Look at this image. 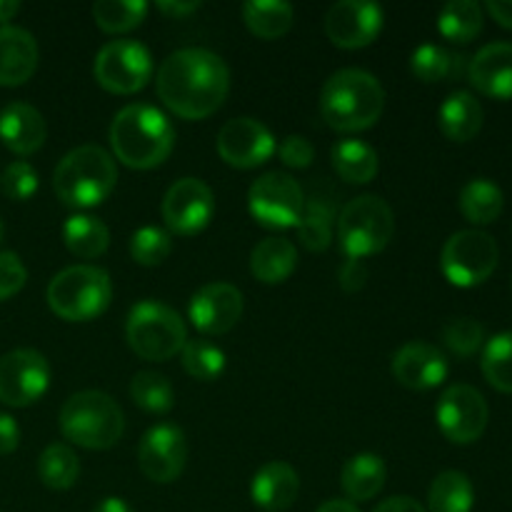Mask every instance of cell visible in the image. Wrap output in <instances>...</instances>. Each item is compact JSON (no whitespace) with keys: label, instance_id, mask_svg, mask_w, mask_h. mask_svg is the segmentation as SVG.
Instances as JSON below:
<instances>
[{"label":"cell","instance_id":"cell-1","mask_svg":"<svg viewBox=\"0 0 512 512\" xmlns=\"http://www.w3.org/2000/svg\"><path fill=\"white\" fill-rule=\"evenodd\" d=\"M155 88L175 115L185 120H203L228 98L230 70L213 50L183 48L160 63Z\"/></svg>","mask_w":512,"mask_h":512},{"label":"cell","instance_id":"cell-2","mask_svg":"<svg viewBox=\"0 0 512 512\" xmlns=\"http://www.w3.org/2000/svg\"><path fill=\"white\" fill-rule=\"evenodd\" d=\"M110 148L128 168H158L173 153L175 128L168 115L155 105H125L110 123Z\"/></svg>","mask_w":512,"mask_h":512},{"label":"cell","instance_id":"cell-3","mask_svg":"<svg viewBox=\"0 0 512 512\" xmlns=\"http://www.w3.org/2000/svg\"><path fill=\"white\" fill-rule=\"evenodd\" d=\"M385 108V90L373 73L343 68L330 75L320 93V113L338 133L373 128Z\"/></svg>","mask_w":512,"mask_h":512},{"label":"cell","instance_id":"cell-4","mask_svg":"<svg viewBox=\"0 0 512 512\" xmlns=\"http://www.w3.org/2000/svg\"><path fill=\"white\" fill-rule=\"evenodd\" d=\"M118 165L100 145H80L70 150L53 173V190L70 208H95L115 190Z\"/></svg>","mask_w":512,"mask_h":512},{"label":"cell","instance_id":"cell-5","mask_svg":"<svg viewBox=\"0 0 512 512\" xmlns=\"http://www.w3.org/2000/svg\"><path fill=\"white\" fill-rule=\"evenodd\" d=\"M60 430L78 448L108 450L123 438V408L100 390H83L65 400L60 410Z\"/></svg>","mask_w":512,"mask_h":512},{"label":"cell","instance_id":"cell-6","mask_svg":"<svg viewBox=\"0 0 512 512\" xmlns=\"http://www.w3.org/2000/svg\"><path fill=\"white\" fill-rule=\"evenodd\" d=\"M113 300V283L103 268L73 265L50 280L48 305L68 323H88L103 315Z\"/></svg>","mask_w":512,"mask_h":512},{"label":"cell","instance_id":"cell-7","mask_svg":"<svg viewBox=\"0 0 512 512\" xmlns=\"http://www.w3.org/2000/svg\"><path fill=\"white\" fill-rule=\"evenodd\" d=\"M125 338L138 358L163 363L178 355L188 343L183 318L158 300H140L130 308Z\"/></svg>","mask_w":512,"mask_h":512},{"label":"cell","instance_id":"cell-8","mask_svg":"<svg viewBox=\"0 0 512 512\" xmlns=\"http://www.w3.org/2000/svg\"><path fill=\"white\" fill-rule=\"evenodd\" d=\"M395 233V215L378 195L350 200L338 215V240L345 258L363 260L388 248Z\"/></svg>","mask_w":512,"mask_h":512},{"label":"cell","instance_id":"cell-9","mask_svg":"<svg viewBox=\"0 0 512 512\" xmlns=\"http://www.w3.org/2000/svg\"><path fill=\"white\" fill-rule=\"evenodd\" d=\"M498 243L485 230H460L453 233L440 253V268L455 288L483 285L498 268Z\"/></svg>","mask_w":512,"mask_h":512},{"label":"cell","instance_id":"cell-10","mask_svg":"<svg viewBox=\"0 0 512 512\" xmlns=\"http://www.w3.org/2000/svg\"><path fill=\"white\" fill-rule=\"evenodd\" d=\"M303 208L305 195L300 183L280 170L260 175L248 190V210L263 228H298Z\"/></svg>","mask_w":512,"mask_h":512},{"label":"cell","instance_id":"cell-11","mask_svg":"<svg viewBox=\"0 0 512 512\" xmlns=\"http://www.w3.org/2000/svg\"><path fill=\"white\" fill-rule=\"evenodd\" d=\"M93 73L95 80L110 93H138L153 78V58H150V50L138 40H110L95 55Z\"/></svg>","mask_w":512,"mask_h":512},{"label":"cell","instance_id":"cell-12","mask_svg":"<svg viewBox=\"0 0 512 512\" xmlns=\"http://www.w3.org/2000/svg\"><path fill=\"white\" fill-rule=\"evenodd\" d=\"M438 428L450 443L470 445L483 438L490 410L483 393L473 385H450L438 400Z\"/></svg>","mask_w":512,"mask_h":512},{"label":"cell","instance_id":"cell-13","mask_svg":"<svg viewBox=\"0 0 512 512\" xmlns=\"http://www.w3.org/2000/svg\"><path fill=\"white\" fill-rule=\"evenodd\" d=\"M50 385V365L33 348L10 350L0 358V400L10 408L38 403Z\"/></svg>","mask_w":512,"mask_h":512},{"label":"cell","instance_id":"cell-14","mask_svg":"<svg viewBox=\"0 0 512 512\" xmlns=\"http://www.w3.org/2000/svg\"><path fill=\"white\" fill-rule=\"evenodd\" d=\"M188 460V440L178 425L160 423L143 435L138 445V465L153 483L168 485L180 478Z\"/></svg>","mask_w":512,"mask_h":512},{"label":"cell","instance_id":"cell-15","mask_svg":"<svg viewBox=\"0 0 512 512\" xmlns=\"http://www.w3.org/2000/svg\"><path fill=\"white\" fill-rule=\"evenodd\" d=\"M213 213V190L198 178H180L163 198V220L175 235H198L208 228Z\"/></svg>","mask_w":512,"mask_h":512},{"label":"cell","instance_id":"cell-16","mask_svg":"<svg viewBox=\"0 0 512 512\" xmlns=\"http://www.w3.org/2000/svg\"><path fill=\"white\" fill-rule=\"evenodd\" d=\"M385 13L370 0H340L325 15V33L338 48H365L380 35Z\"/></svg>","mask_w":512,"mask_h":512},{"label":"cell","instance_id":"cell-17","mask_svg":"<svg viewBox=\"0 0 512 512\" xmlns=\"http://www.w3.org/2000/svg\"><path fill=\"white\" fill-rule=\"evenodd\" d=\"M218 153L228 165L240 170L258 168L268 163L275 153V138L255 118H233L220 128L218 133Z\"/></svg>","mask_w":512,"mask_h":512},{"label":"cell","instance_id":"cell-18","mask_svg":"<svg viewBox=\"0 0 512 512\" xmlns=\"http://www.w3.org/2000/svg\"><path fill=\"white\" fill-rule=\"evenodd\" d=\"M243 293L230 283L203 285L190 298V323L203 335H225L243 318Z\"/></svg>","mask_w":512,"mask_h":512},{"label":"cell","instance_id":"cell-19","mask_svg":"<svg viewBox=\"0 0 512 512\" xmlns=\"http://www.w3.org/2000/svg\"><path fill=\"white\" fill-rule=\"evenodd\" d=\"M390 368H393L395 380L410 390L438 388L450 373L448 358H445L443 350L430 343H420V340L403 345L393 355Z\"/></svg>","mask_w":512,"mask_h":512},{"label":"cell","instance_id":"cell-20","mask_svg":"<svg viewBox=\"0 0 512 512\" xmlns=\"http://www.w3.org/2000/svg\"><path fill=\"white\" fill-rule=\"evenodd\" d=\"M468 80L478 93L512 100V43H490L468 63Z\"/></svg>","mask_w":512,"mask_h":512},{"label":"cell","instance_id":"cell-21","mask_svg":"<svg viewBox=\"0 0 512 512\" xmlns=\"http://www.w3.org/2000/svg\"><path fill=\"white\" fill-rule=\"evenodd\" d=\"M38 70V43L33 33L18 25L0 28V85L15 88L33 78Z\"/></svg>","mask_w":512,"mask_h":512},{"label":"cell","instance_id":"cell-22","mask_svg":"<svg viewBox=\"0 0 512 512\" xmlns=\"http://www.w3.org/2000/svg\"><path fill=\"white\" fill-rule=\"evenodd\" d=\"M48 125L38 108L28 103H8L0 110V140L18 155H30L43 148Z\"/></svg>","mask_w":512,"mask_h":512},{"label":"cell","instance_id":"cell-23","mask_svg":"<svg viewBox=\"0 0 512 512\" xmlns=\"http://www.w3.org/2000/svg\"><path fill=\"white\" fill-rule=\"evenodd\" d=\"M300 478L293 465L283 460L263 465L250 480V498L258 508L268 512H283L298 500Z\"/></svg>","mask_w":512,"mask_h":512},{"label":"cell","instance_id":"cell-24","mask_svg":"<svg viewBox=\"0 0 512 512\" xmlns=\"http://www.w3.org/2000/svg\"><path fill=\"white\" fill-rule=\"evenodd\" d=\"M483 105L468 90H455L445 98V103L440 105L438 123L443 130L445 138H450L453 143H468L475 135L483 130Z\"/></svg>","mask_w":512,"mask_h":512},{"label":"cell","instance_id":"cell-25","mask_svg":"<svg viewBox=\"0 0 512 512\" xmlns=\"http://www.w3.org/2000/svg\"><path fill=\"white\" fill-rule=\"evenodd\" d=\"M298 268V250L288 238L260 240L250 255V273L265 285H280Z\"/></svg>","mask_w":512,"mask_h":512},{"label":"cell","instance_id":"cell-26","mask_svg":"<svg viewBox=\"0 0 512 512\" xmlns=\"http://www.w3.org/2000/svg\"><path fill=\"white\" fill-rule=\"evenodd\" d=\"M385 478H388V468H385L383 458L375 453H360L345 463L340 485H343V493L348 495L350 503L353 500L355 503H365V500H373L383 490Z\"/></svg>","mask_w":512,"mask_h":512},{"label":"cell","instance_id":"cell-27","mask_svg":"<svg viewBox=\"0 0 512 512\" xmlns=\"http://www.w3.org/2000/svg\"><path fill=\"white\" fill-rule=\"evenodd\" d=\"M330 158H333V168L345 183L365 185L378 175L380 160L378 150L373 148L365 140L355 138H343L333 145L330 150Z\"/></svg>","mask_w":512,"mask_h":512},{"label":"cell","instance_id":"cell-28","mask_svg":"<svg viewBox=\"0 0 512 512\" xmlns=\"http://www.w3.org/2000/svg\"><path fill=\"white\" fill-rule=\"evenodd\" d=\"M65 248L83 260L100 258L110 245V230L100 218L88 213H75L63 225Z\"/></svg>","mask_w":512,"mask_h":512},{"label":"cell","instance_id":"cell-29","mask_svg":"<svg viewBox=\"0 0 512 512\" xmlns=\"http://www.w3.org/2000/svg\"><path fill=\"white\" fill-rule=\"evenodd\" d=\"M505 208V193L490 178H473L460 190V213L473 225H490Z\"/></svg>","mask_w":512,"mask_h":512},{"label":"cell","instance_id":"cell-30","mask_svg":"<svg viewBox=\"0 0 512 512\" xmlns=\"http://www.w3.org/2000/svg\"><path fill=\"white\" fill-rule=\"evenodd\" d=\"M243 20L253 35L275 40L293 28L295 10L285 0H248L243 5Z\"/></svg>","mask_w":512,"mask_h":512},{"label":"cell","instance_id":"cell-31","mask_svg":"<svg viewBox=\"0 0 512 512\" xmlns=\"http://www.w3.org/2000/svg\"><path fill=\"white\" fill-rule=\"evenodd\" d=\"M475 505V488L470 478L460 470H445L430 483V512H470Z\"/></svg>","mask_w":512,"mask_h":512},{"label":"cell","instance_id":"cell-32","mask_svg":"<svg viewBox=\"0 0 512 512\" xmlns=\"http://www.w3.org/2000/svg\"><path fill=\"white\" fill-rule=\"evenodd\" d=\"M438 30L450 43H473L483 33V8L475 0H450L438 15Z\"/></svg>","mask_w":512,"mask_h":512},{"label":"cell","instance_id":"cell-33","mask_svg":"<svg viewBox=\"0 0 512 512\" xmlns=\"http://www.w3.org/2000/svg\"><path fill=\"white\" fill-rule=\"evenodd\" d=\"M333 225H335V210L320 195H313L305 200L303 215L298 223V238L310 253H323L333 243Z\"/></svg>","mask_w":512,"mask_h":512},{"label":"cell","instance_id":"cell-34","mask_svg":"<svg viewBox=\"0 0 512 512\" xmlns=\"http://www.w3.org/2000/svg\"><path fill=\"white\" fill-rule=\"evenodd\" d=\"M463 55L450 53L448 48L435 43H423L410 55V70L423 83H440V80L458 78Z\"/></svg>","mask_w":512,"mask_h":512},{"label":"cell","instance_id":"cell-35","mask_svg":"<svg viewBox=\"0 0 512 512\" xmlns=\"http://www.w3.org/2000/svg\"><path fill=\"white\" fill-rule=\"evenodd\" d=\"M38 475L45 488L68 490L80 478V458L65 443H53L40 453Z\"/></svg>","mask_w":512,"mask_h":512},{"label":"cell","instance_id":"cell-36","mask_svg":"<svg viewBox=\"0 0 512 512\" xmlns=\"http://www.w3.org/2000/svg\"><path fill=\"white\" fill-rule=\"evenodd\" d=\"M130 398H133L138 408L153 415L170 413L175 405V393L170 380L165 375L153 373V370H143V373H138L130 380Z\"/></svg>","mask_w":512,"mask_h":512},{"label":"cell","instance_id":"cell-37","mask_svg":"<svg viewBox=\"0 0 512 512\" xmlns=\"http://www.w3.org/2000/svg\"><path fill=\"white\" fill-rule=\"evenodd\" d=\"M148 15V3L143 0H98L93 5V18L105 33H128L138 28Z\"/></svg>","mask_w":512,"mask_h":512},{"label":"cell","instance_id":"cell-38","mask_svg":"<svg viewBox=\"0 0 512 512\" xmlns=\"http://www.w3.org/2000/svg\"><path fill=\"white\" fill-rule=\"evenodd\" d=\"M485 380L500 393H512V333H498L485 343L480 360Z\"/></svg>","mask_w":512,"mask_h":512},{"label":"cell","instance_id":"cell-39","mask_svg":"<svg viewBox=\"0 0 512 512\" xmlns=\"http://www.w3.org/2000/svg\"><path fill=\"white\" fill-rule=\"evenodd\" d=\"M180 355H183L185 373L203 383L218 380L225 370V353L218 345L205 343V340H188Z\"/></svg>","mask_w":512,"mask_h":512},{"label":"cell","instance_id":"cell-40","mask_svg":"<svg viewBox=\"0 0 512 512\" xmlns=\"http://www.w3.org/2000/svg\"><path fill=\"white\" fill-rule=\"evenodd\" d=\"M170 250H173L170 233H165L163 228H155V225L135 230L133 238H130V258L145 268H155V265L163 263Z\"/></svg>","mask_w":512,"mask_h":512},{"label":"cell","instance_id":"cell-41","mask_svg":"<svg viewBox=\"0 0 512 512\" xmlns=\"http://www.w3.org/2000/svg\"><path fill=\"white\" fill-rule=\"evenodd\" d=\"M443 343L458 358H470L485 345V328L473 318H453L445 323Z\"/></svg>","mask_w":512,"mask_h":512},{"label":"cell","instance_id":"cell-42","mask_svg":"<svg viewBox=\"0 0 512 512\" xmlns=\"http://www.w3.org/2000/svg\"><path fill=\"white\" fill-rule=\"evenodd\" d=\"M0 183H3V193L10 200H28L38 190V173L25 160H15V163H10L5 168Z\"/></svg>","mask_w":512,"mask_h":512},{"label":"cell","instance_id":"cell-43","mask_svg":"<svg viewBox=\"0 0 512 512\" xmlns=\"http://www.w3.org/2000/svg\"><path fill=\"white\" fill-rule=\"evenodd\" d=\"M25 280H28V270L23 260L15 253H0V303L20 293Z\"/></svg>","mask_w":512,"mask_h":512},{"label":"cell","instance_id":"cell-44","mask_svg":"<svg viewBox=\"0 0 512 512\" xmlns=\"http://www.w3.org/2000/svg\"><path fill=\"white\" fill-rule=\"evenodd\" d=\"M278 155L280 160H283V165L303 170L310 168V163L315 160V148L305 135H288V138L278 145Z\"/></svg>","mask_w":512,"mask_h":512},{"label":"cell","instance_id":"cell-45","mask_svg":"<svg viewBox=\"0 0 512 512\" xmlns=\"http://www.w3.org/2000/svg\"><path fill=\"white\" fill-rule=\"evenodd\" d=\"M365 280H368V268H365L363 260L345 258L343 268H340V288L345 293H358V290H363Z\"/></svg>","mask_w":512,"mask_h":512},{"label":"cell","instance_id":"cell-46","mask_svg":"<svg viewBox=\"0 0 512 512\" xmlns=\"http://www.w3.org/2000/svg\"><path fill=\"white\" fill-rule=\"evenodd\" d=\"M20 445V428L15 418L0 413V455H10Z\"/></svg>","mask_w":512,"mask_h":512},{"label":"cell","instance_id":"cell-47","mask_svg":"<svg viewBox=\"0 0 512 512\" xmlns=\"http://www.w3.org/2000/svg\"><path fill=\"white\" fill-rule=\"evenodd\" d=\"M373 512H428L418 500L408 498V495H395V498L383 500Z\"/></svg>","mask_w":512,"mask_h":512},{"label":"cell","instance_id":"cell-48","mask_svg":"<svg viewBox=\"0 0 512 512\" xmlns=\"http://www.w3.org/2000/svg\"><path fill=\"white\" fill-rule=\"evenodd\" d=\"M485 8H488V13L493 15L495 23L512 30V0H490Z\"/></svg>","mask_w":512,"mask_h":512},{"label":"cell","instance_id":"cell-49","mask_svg":"<svg viewBox=\"0 0 512 512\" xmlns=\"http://www.w3.org/2000/svg\"><path fill=\"white\" fill-rule=\"evenodd\" d=\"M158 8L163 10V13L173 15V18H183V15L188 13H195V10L200 8V3H168V0H163V3H158Z\"/></svg>","mask_w":512,"mask_h":512},{"label":"cell","instance_id":"cell-50","mask_svg":"<svg viewBox=\"0 0 512 512\" xmlns=\"http://www.w3.org/2000/svg\"><path fill=\"white\" fill-rule=\"evenodd\" d=\"M93 512H135L123 498H103L95 505Z\"/></svg>","mask_w":512,"mask_h":512},{"label":"cell","instance_id":"cell-51","mask_svg":"<svg viewBox=\"0 0 512 512\" xmlns=\"http://www.w3.org/2000/svg\"><path fill=\"white\" fill-rule=\"evenodd\" d=\"M315 512H360L355 508V503H350V500H328V503L320 505Z\"/></svg>","mask_w":512,"mask_h":512},{"label":"cell","instance_id":"cell-52","mask_svg":"<svg viewBox=\"0 0 512 512\" xmlns=\"http://www.w3.org/2000/svg\"><path fill=\"white\" fill-rule=\"evenodd\" d=\"M18 10H20L18 0H0V23H8Z\"/></svg>","mask_w":512,"mask_h":512},{"label":"cell","instance_id":"cell-53","mask_svg":"<svg viewBox=\"0 0 512 512\" xmlns=\"http://www.w3.org/2000/svg\"><path fill=\"white\" fill-rule=\"evenodd\" d=\"M3 238H5V228H3V220H0V243H3Z\"/></svg>","mask_w":512,"mask_h":512}]
</instances>
